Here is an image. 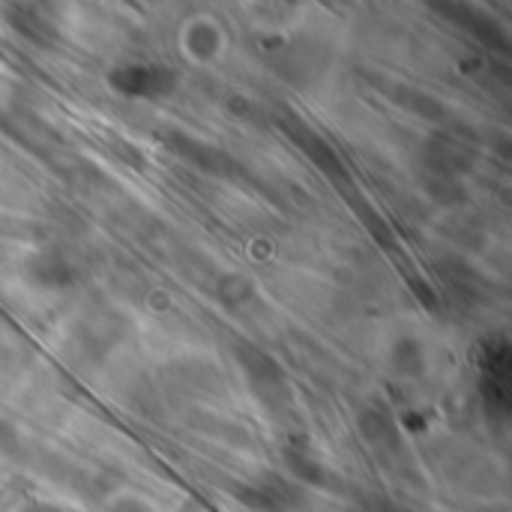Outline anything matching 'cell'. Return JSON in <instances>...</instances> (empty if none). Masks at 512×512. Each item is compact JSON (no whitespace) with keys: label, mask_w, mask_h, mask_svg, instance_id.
<instances>
[{"label":"cell","mask_w":512,"mask_h":512,"mask_svg":"<svg viewBox=\"0 0 512 512\" xmlns=\"http://www.w3.org/2000/svg\"><path fill=\"white\" fill-rule=\"evenodd\" d=\"M108 84L129 99H159L177 87V72L162 63H123L111 69Z\"/></svg>","instance_id":"1"},{"label":"cell","mask_w":512,"mask_h":512,"mask_svg":"<svg viewBox=\"0 0 512 512\" xmlns=\"http://www.w3.org/2000/svg\"><path fill=\"white\" fill-rule=\"evenodd\" d=\"M282 129L288 132V138H291L294 144H300V147L312 156V162H315L330 180H336L339 186H348V183H351V180H348V171H345V165H342V159H339V153H336L318 132H312L303 120L285 117V120H282Z\"/></svg>","instance_id":"2"},{"label":"cell","mask_w":512,"mask_h":512,"mask_svg":"<svg viewBox=\"0 0 512 512\" xmlns=\"http://www.w3.org/2000/svg\"><path fill=\"white\" fill-rule=\"evenodd\" d=\"M234 498L255 512H285L300 504V492L279 477H267L261 483L234 486Z\"/></svg>","instance_id":"3"},{"label":"cell","mask_w":512,"mask_h":512,"mask_svg":"<svg viewBox=\"0 0 512 512\" xmlns=\"http://www.w3.org/2000/svg\"><path fill=\"white\" fill-rule=\"evenodd\" d=\"M165 144H168L180 159H186L189 165L201 168L204 174H216V177L234 174V159H231L228 153H222L219 147L204 144V141H198V138H192V135H186V132H171V135L165 138Z\"/></svg>","instance_id":"4"},{"label":"cell","mask_w":512,"mask_h":512,"mask_svg":"<svg viewBox=\"0 0 512 512\" xmlns=\"http://www.w3.org/2000/svg\"><path fill=\"white\" fill-rule=\"evenodd\" d=\"M30 276L48 288H66L75 282V267L60 252H45L30 261Z\"/></svg>","instance_id":"5"},{"label":"cell","mask_w":512,"mask_h":512,"mask_svg":"<svg viewBox=\"0 0 512 512\" xmlns=\"http://www.w3.org/2000/svg\"><path fill=\"white\" fill-rule=\"evenodd\" d=\"M288 468L294 471V477L306 486H330V474L324 465H318L315 459L303 456V453H294L288 450Z\"/></svg>","instance_id":"6"},{"label":"cell","mask_w":512,"mask_h":512,"mask_svg":"<svg viewBox=\"0 0 512 512\" xmlns=\"http://www.w3.org/2000/svg\"><path fill=\"white\" fill-rule=\"evenodd\" d=\"M243 363H246V372L252 375V381H267V384L282 381V369L258 348H243Z\"/></svg>","instance_id":"7"},{"label":"cell","mask_w":512,"mask_h":512,"mask_svg":"<svg viewBox=\"0 0 512 512\" xmlns=\"http://www.w3.org/2000/svg\"><path fill=\"white\" fill-rule=\"evenodd\" d=\"M111 512H150V510H147V504H141V501H135V498H126V501L114 504V510Z\"/></svg>","instance_id":"8"},{"label":"cell","mask_w":512,"mask_h":512,"mask_svg":"<svg viewBox=\"0 0 512 512\" xmlns=\"http://www.w3.org/2000/svg\"><path fill=\"white\" fill-rule=\"evenodd\" d=\"M24 512H66L60 510V507H51V504H30Z\"/></svg>","instance_id":"9"}]
</instances>
